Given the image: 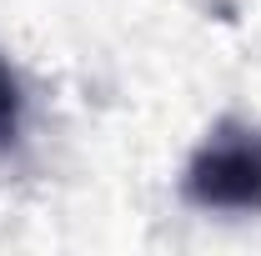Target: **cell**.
I'll return each mask as SVG.
<instances>
[{
    "instance_id": "7a4b0ae2",
    "label": "cell",
    "mask_w": 261,
    "mask_h": 256,
    "mask_svg": "<svg viewBox=\"0 0 261 256\" xmlns=\"http://www.w3.org/2000/svg\"><path fill=\"white\" fill-rule=\"evenodd\" d=\"M20 111H25V96H20V81H15V70L0 61V151H10L15 146V136H20Z\"/></svg>"
},
{
    "instance_id": "6da1fadb",
    "label": "cell",
    "mask_w": 261,
    "mask_h": 256,
    "mask_svg": "<svg viewBox=\"0 0 261 256\" xmlns=\"http://www.w3.org/2000/svg\"><path fill=\"white\" fill-rule=\"evenodd\" d=\"M181 196L201 211H261V126L221 116L181 176Z\"/></svg>"
}]
</instances>
